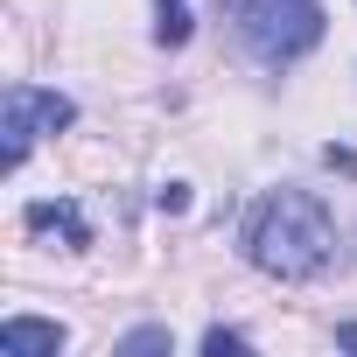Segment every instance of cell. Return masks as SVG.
I'll use <instances>...</instances> for the list:
<instances>
[{"mask_svg": "<svg viewBox=\"0 0 357 357\" xmlns=\"http://www.w3.org/2000/svg\"><path fill=\"white\" fill-rule=\"evenodd\" d=\"M245 259L273 280H315L336 259V218L308 190H273L245 218Z\"/></svg>", "mask_w": 357, "mask_h": 357, "instance_id": "1", "label": "cell"}, {"mask_svg": "<svg viewBox=\"0 0 357 357\" xmlns=\"http://www.w3.org/2000/svg\"><path fill=\"white\" fill-rule=\"evenodd\" d=\"M225 8H231V29H238V43H245V56L259 70L301 63L329 29L322 0H225Z\"/></svg>", "mask_w": 357, "mask_h": 357, "instance_id": "2", "label": "cell"}, {"mask_svg": "<svg viewBox=\"0 0 357 357\" xmlns=\"http://www.w3.org/2000/svg\"><path fill=\"white\" fill-rule=\"evenodd\" d=\"M0 112H8V119H0V133H8V140H0V168H22L43 133H63L77 119V105L63 91H43V84H8V105H0Z\"/></svg>", "mask_w": 357, "mask_h": 357, "instance_id": "3", "label": "cell"}, {"mask_svg": "<svg viewBox=\"0 0 357 357\" xmlns=\"http://www.w3.org/2000/svg\"><path fill=\"white\" fill-rule=\"evenodd\" d=\"M63 343H70V329L43 322V315H8V322H0V350H8V357H56Z\"/></svg>", "mask_w": 357, "mask_h": 357, "instance_id": "4", "label": "cell"}, {"mask_svg": "<svg viewBox=\"0 0 357 357\" xmlns=\"http://www.w3.org/2000/svg\"><path fill=\"white\" fill-rule=\"evenodd\" d=\"M22 225H29V231H63V238H70V252H84V245H91V225H84V211H77V204H29V211H22Z\"/></svg>", "mask_w": 357, "mask_h": 357, "instance_id": "5", "label": "cell"}, {"mask_svg": "<svg viewBox=\"0 0 357 357\" xmlns=\"http://www.w3.org/2000/svg\"><path fill=\"white\" fill-rule=\"evenodd\" d=\"M190 29H197L190 0H154V43H161V50H183V43H190Z\"/></svg>", "mask_w": 357, "mask_h": 357, "instance_id": "6", "label": "cell"}, {"mask_svg": "<svg viewBox=\"0 0 357 357\" xmlns=\"http://www.w3.org/2000/svg\"><path fill=\"white\" fill-rule=\"evenodd\" d=\"M112 350H119V357H147V350H175V336H168L161 322H147V329H126Z\"/></svg>", "mask_w": 357, "mask_h": 357, "instance_id": "7", "label": "cell"}, {"mask_svg": "<svg viewBox=\"0 0 357 357\" xmlns=\"http://www.w3.org/2000/svg\"><path fill=\"white\" fill-rule=\"evenodd\" d=\"M225 350H252V336H245V329L211 322V329H204V357H225Z\"/></svg>", "mask_w": 357, "mask_h": 357, "instance_id": "8", "label": "cell"}, {"mask_svg": "<svg viewBox=\"0 0 357 357\" xmlns=\"http://www.w3.org/2000/svg\"><path fill=\"white\" fill-rule=\"evenodd\" d=\"M161 211H190V183H168L161 190Z\"/></svg>", "mask_w": 357, "mask_h": 357, "instance_id": "9", "label": "cell"}, {"mask_svg": "<svg viewBox=\"0 0 357 357\" xmlns=\"http://www.w3.org/2000/svg\"><path fill=\"white\" fill-rule=\"evenodd\" d=\"M336 350H357V322H336Z\"/></svg>", "mask_w": 357, "mask_h": 357, "instance_id": "10", "label": "cell"}]
</instances>
